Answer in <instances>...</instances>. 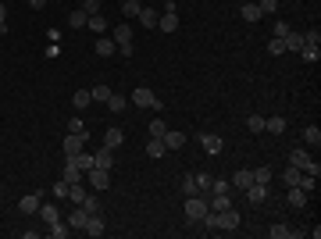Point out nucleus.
I'll return each mask as SVG.
<instances>
[{"instance_id": "nucleus-1", "label": "nucleus", "mask_w": 321, "mask_h": 239, "mask_svg": "<svg viewBox=\"0 0 321 239\" xmlns=\"http://www.w3.org/2000/svg\"><path fill=\"white\" fill-rule=\"evenodd\" d=\"M207 211H211V207H207V196H204V193L186 196V222H189V225H200V218H204Z\"/></svg>"}, {"instance_id": "nucleus-2", "label": "nucleus", "mask_w": 321, "mask_h": 239, "mask_svg": "<svg viewBox=\"0 0 321 239\" xmlns=\"http://www.w3.org/2000/svg\"><path fill=\"white\" fill-rule=\"evenodd\" d=\"M132 104H136V107H150V111H164L161 96L150 86H136V89H132Z\"/></svg>"}, {"instance_id": "nucleus-3", "label": "nucleus", "mask_w": 321, "mask_h": 239, "mask_svg": "<svg viewBox=\"0 0 321 239\" xmlns=\"http://www.w3.org/2000/svg\"><path fill=\"white\" fill-rule=\"evenodd\" d=\"M289 164H293V168H300L304 175H321V164L311 157L307 150H289Z\"/></svg>"}, {"instance_id": "nucleus-4", "label": "nucleus", "mask_w": 321, "mask_h": 239, "mask_svg": "<svg viewBox=\"0 0 321 239\" xmlns=\"http://www.w3.org/2000/svg\"><path fill=\"white\" fill-rule=\"evenodd\" d=\"M218 229H225V232H236L239 229V211L229 204L225 211H218Z\"/></svg>"}, {"instance_id": "nucleus-5", "label": "nucleus", "mask_w": 321, "mask_h": 239, "mask_svg": "<svg viewBox=\"0 0 321 239\" xmlns=\"http://www.w3.org/2000/svg\"><path fill=\"white\" fill-rule=\"evenodd\" d=\"M243 196L257 207V204H264V200H268V186H264V182H250V186L243 189Z\"/></svg>"}, {"instance_id": "nucleus-6", "label": "nucleus", "mask_w": 321, "mask_h": 239, "mask_svg": "<svg viewBox=\"0 0 321 239\" xmlns=\"http://www.w3.org/2000/svg\"><path fill=\"white\" fill-rule=\"evenodd\" d=\"M82 232H86V236H93V239H100L104 232H107V225H104V218H100V214H86Z\"/></svg>"}, {"instance_id": "nucleus-7", "label": "nucleus", "mask_w": 321, "mask_h": 239, "mask_svg": "<svg viewBox=\"0 0 321 239\" xmlns=\"http://www.w3.org/2000/svg\"><path fill=\"white\" fill-rule=\"evenodd\" d=\"M79 150H86V132H68L65 136V157H72Z\"/></svg>"}, {"instance_id": "nucleus-8", "label": "nucleus", "mask_w": 321, "mask_h": 239, "mask_svg": "<svg viewBox=\"0 0 321 239\" xmlns=\"http://www.w3.org/2000/svg\"><path fill=\"white\" fill-rule=\"evenodd\" d=\"M86 175H89V186H93V189H107V186H111V171H104V168H96V164H93Z\"/></svg>"}, {"instance_id": "nucleus-9", "label": "nucleus", "mask_w": 321, "mask_h": 239, "mask_svg": "<svg viewBox=\"0 0 321 239\" xmlns=\"http://www.w3.org/2000/svg\"><path fill=\"white\" fill-rule=\"evenodd\" d=\"M39 204H43V193H29V196L18 200V211H22V214H36Z\"/></svg>"}, {"instance_id": "nucleus-10", "label": "nucleus", "mask_w": 321, "mask_h": 239, "mask_svg": "<svg viewBox=\"0 0 321 239\" xmlns=\"http://www.w3.org/2000/svg\"><path fill=\"white\" fill-rule=\"evenodd\" d=\"M93 164H96V168H104V171H114V150L100 147V150L93 154Z\"/></svg>"}, {"instance_id": "nucleus-11", "label": "nucleus", "mask_w": 321, "mask_h": 239, "mask_svg": "<svg viewBox=\"0 0 321 239\" xmlns=\"http://www.w3.org/2000/svg\"><path fill=\"white\" fill-rule=\"evenodd\" d=\"M200 147H204L207 154H222L225 140H222V136H214V132H204V136H200Z\"/></svg>"}, {"instance_id": "nucleus-12", "label": "nucleus", "mask_w": 321, "mask_h": 239, "mask_svg": "<svg viewBox=\"0 0 321 239\" xmlns=\"http://www.w3.org/2000/svg\"><path fill=\"white\" fill-rule=\"evenodd\" d=\"M178 29V11H164L157 18V32H175Z\"/></svg>"}, {"instance_id": "nucleus-13", "label": "nucleus", "mask_w": 321, "mask_h": 239, "mask_svg": "<svg viewBox=\"0 0 321 239\" xmlns=\"http://www.w3.org/2000/svg\"><path fill=\"white\" fill-rule=\"evenodd\" d=\"M122 143H125V132H122V129H118V125H114V129H107V132H104V147H107V150H118V147H122Z\"/></svg>"}, {"instance_id": "nucleus-14", "label": "nucleus", "mask_w": 321, "mask_h": 239, "mask_svg": "<svg viewBox=\"0 0 321 239\" xmlns=\"http://www.w3.org/2000/svg\"><path fill=\"white\" fill-rule=\"evenodd\" d=\"M161 140H164V150H182V147H186V136H182L178 129H175V132L168 129V132H164Z\"/></svg>"}, {"instance_id": "nucleus-15", "label": "nucleus", "mask_w": 321, "mask_h": 239, "mask_svg": "<svg viewBox=\"0 0 321 239\" xmlns=\"http://www.w3.org/2000/svg\"><path fill=\"white\" fill-rule=\"evenodd\" d=\"M264 132H271V136H282V132H286V118H282V114H271V118H264Z\"/></svg>"}, {"instance_id": "nucleus-16", "label": "nucleus", "mask_w": 321, "mask_h": 239, "mask_svg": "<svg viewBox=\"0 0 321 239\" xmlns=\"http://www.w3.org/2000/svg\"><path fill=\"white\" fill-rule=\"evenodd\" d=\"M96 54H100V57H118V43L100 36V39H96Z\"/></svg>"}, {"instance_id": "nucleus-17", "label": "nucleus", "mask_w": 321, "mask_h": 239, "mask_svg": "<svg viewBox=\"0 0 321 239\" xmlns=\"http://www.w3.org/2000/svg\"><path fill=\"white\" fill-rule=\"evenodd\" d=\"M36 214H39V218H43L47 225H54V222H61V214H57V207H54L50 200H47V204H39V211H36Z\"/></svg>"}, {"instance_id": "nucleus-18", "label": "nucleus", "mask_w": 321, "mask_h": 239, "mask_svg": "<svg viewBox=\"0 0 321 239\" xmlns=\"http://www.w3.org/2000/svg\"><path fill=\"white\" fill-rule=\"evenodd\" d=\"M250 182H253V168H239V171L232 175V186H236V189H246Z\"/></svg>"}, {"instance_id": "nucleus-19", "label": "nucleus", "mask_w": 321, "mask_h": 239, "mask_svg": "<svg viewBox=\"0 0 321 239\" xmlns=\"http://www.w3.org/2000/svg\"><path fill=\"white\" fill-rule=\"evenodd\" d=\"M125 107H129V96H122V93H111V96H107V111H111V114H118V111H125Z\"/></svg>"}, {"instance_id": "nucleus-20", "label": "nucleus", "mask_w": 321, "mask_h": 239, "mask_svg": "<svg viewBox=\"0 0 321 239\" xmlns=\"http://www.w3.org/2000/svg\"><path fill=\"white\" fill-rule=\"evenodd\" d=\"M136 18H139V22H143V29H157V11H154V7H143V11H139V14H136Z\"/></svg>"}, {"instance_id": "nucleus-21", "label": "nucleus", "mask_w": 321, "mask_h": 239, "mask_svg": "<svg viewBox=\"0 0 321 239\" xmlns=\"http://www.w3.org/2000/svg\"><path fill=\"white\" fill-rule=\"evenodd\" d=\"M239 18H243V22H260L264 14H260V7H257V4H243V7H239Z\"/></svg>"}, {"instance_id": "nucleus-22", "label": "nucleus", "mask_w": 321, "mask_h": 239, "mask_svg": "<svg viewBox=\"0 0 321 239\" xmlns=\"http://www.w3.org/2000/svg\"><path fill=\"white\" fill-rule=\"evenodd\" d=\"M307 196H311V193H304L300 186H289V196H286V200H289L293 207H304V204H307Z\"/></svg>"}, {"instance_id": "nucleus-23", "label": "nucleus", "mask_w": 321, "mask_h": 239, "mask_svg": "<svg viewBox=\"0 0 321 239\" xmlns=\"http://www.w3.org/2000/svg\"><path fill=\"white\" fill-rule=\"evenodd\" d=\"M61 178L72 186V182H82V171L75 168V164H72V161H65V171H61Z\"/></svg>"}, {"instance_id": "nucleus-24", "label": "nucleus", "mask_w": 321, "mask_h": 239, "mask_svg": "<svg viewBox=\"0 0 321 239\" xmlns=\"http://www.w3.org/2000/svg\"><path fill=\"white\" fill-rule=\"evenodd\" d=\"M68 200H72L75 207L86 200V186H82V182H72V186H68Z\"/></svg>"}, {"instance_id": "nucleus-25", "label": "nucleus", "mask_w": 321, "mask_h": 239, "mask_svg": "<svg viewBox=\"0 0 321 239\" xmlns=\"http://www.w3.org/2000/svg\"><path fill=\"white\" fill-rule=\"evenodd\" d=\"M86 29H89V32H104V29H107V18H104V14H89V18H86Z\"/></svg>"}, {"instance_id": "nucleus-26", "label": "nucleus", "mask_w": 321, "mask_h": 239, "mask_svg": "<svg viewBox=\"0 0 321 239\" xmlns=\"http://www.w3.org/2000/svg\"><path fill=\"white\" fill-rule=\"evenodd\" d=\"M114 43H132V25H114Z\"/></svg>"}, {"instance_id": "nucleus-27", "label": "nucleus", "mask_w": 321, "mask_h": 239, "mask_svg": "<svg viewBox=\"0 0 321 239\" xmlns=\"http://www.w3.org/2000/svg\"><path fill=\"white\" fill-rule=\"evenodd\" d=\"M286 50H304V32H286Z\"/></svg>"}, {"instance_id": "nucleus-28", "label": "nucleus", "mask_w": 321, "mask_h": 239, "mask_svg": "<svg viewBox=\"0 0 321 239\" xmlns=\"http://www.w3.org/2000/svg\"><path fill=\"white\" fill-rule=\"evenodd\" d=\"M72 104H75V107H79V111H86V107H89V104H93V93H89V89H79V93H75V96H72Z\"/></svg>"}, {"instance_id": "nucleus-29", "label": "nucleus", "mask_w": 321, "mask_h": 239, "mask_svg": "<svg viewBox=\"0 0 321 239\" xmlns=\"http://www.w3.org/2000/svg\"><path fill=\"white\" fill-rule=\"evenodd\" d=\"M147 157H164V140H154V136H150V143H147Z\"/></svg>"}, {"instance_id": "nucleus-30", "label": "nucleus", "mask_w": 321, "mask_h": 239, "mask_svg": "<svg viewBox=\"0 0 321 239\" xmlns=\"http://www.w3.org/2000/svg\"><path fill=\"white\" fill-rule=\"evenodd\" d=\"M139 11H143V4H139V0H122V14H125V18H136Z\"/></svg>"}, {"instance_id": "nucleus-31", "label": "nucleus", "mask_w": 321, "mask_h": 239, "mask_svg": "<svg viewBox=\"0 0 321 239\" xmlns=\"http://www.w3.org/2000/svg\"><path fill=\"white\" fill-rule=\"evenodd\" d=\"M89 93H93V104H107V96H111L114 89H111V86H93Z\"/></svg>"}, {"instance_id": "nucleus-32", "label": "nucleus", "mask_w": 321, "mask_h": 239, "mask_svg": "<svg viewBox=\"0 0 321 239\" xmlns=\"http://www.w3.org/2000/svg\"><path fill=\"white\" fill-rule=\"evenodd\" d=\"M72 232V229H65V222H54V225H47V236L50 239H65Z\"/></svg>"}, {"instance_id": "nucleus-33", "label": "nucleus", "mask_w": 321, "mask_h": 239, "mask_svg": "<svg viewBox=\"0 0 321 239\" xmlns=\"http://www.w3.org/2000/svg\"><path fill=\"white\" fill-rule=\"evenodd\" d=\"M86 18H89V14H86V11H72V14H68V25H72V29H86Z\"/></svg>"}, {"instance_id": "nucleus-34", "label": "nucleus", "mask_w": 321, "mask_h": 239, "mask_svg": "<svg viewBox=\"0 0 321 239\" xmlns=\"http://www.w3.org/2000/svg\"><path fill=\"white\" fill-rule=\"evenodd\" d=\"M268 236L271 239H293V229H289V225H271Z\"/></svg>"}, {"instance_id": "nucleus-35", "label": "nucleus", "mask_w": 321, "mask_h": 239, "mask_svg": "<svg viewBox=\"0 0 321 239\" xmlns=\"http://www.w3.org/2000/svg\"><path fill=\"white\" fill-rule=\"evenodd\" d=\"M296 186H300L304 193H314V189H318V175H300V182H296Z\"/></svg>"}, {"instance_id": "nucleus-36", "label": "nucleus", "mask_w": 321, "mask_h": 239, "mask_svg": "<svg viewBox=\"0 0 321 239\" xmlns=\"http://www.w3.org/2000/svg\"><path fill=\"white\" fill-rule=\"evenodd\" d=\"M304 143H314V147L321 143V129L318 125H307V129H304Z\"/></svg>"}, {"instance_id": "nucleus-37", "label": "nucleus", "mask_w": 321, "mask_h": 239, "mask_svg": "<svg viewBox=\"0 0 321 239\" xmlns=\"http://www.w3.org/2000/svg\"><path fill=\"white\" fill-rule=\"evenodd\" d=\"M304 47H321V29H307L304 32Z\"/></svg>"}, {"instance_id": "nucleus-38", "label": "nucleus", "mask_w": 321, "mask_h": 239, "mask_svg": "<svg viewBox=\"0 0 321 239\" xmlns=\"http://www.w3.org/2000/svg\"><path fill=\"white\" fill-rule=\"evenodd\" d=\"M68 225H72V229H82V225H86V211H82V207H75V211L68 214Z\"/></svg>"}, {"instance_id": "nucleus-39", "label": "nucleus", "mask_w": 321, "mask_h": 239, "mask_svg": "<svg viewBox=\"0 0 321 239\" xmlns=\"http://www.w3.org/2000/svg\"><path fill=\"white\" fill-rule=\"evenodd\" d=\"M300 175H304V171H300V168H293V164H289V168L282 171V178H286V186H296V182H300Z\"/></svg>"}, {"instance_id": "nucleus-40", "label": "nucleus", "mask_w": 321, "mask_h": 239, "mask_svg": "<svg viewBox=\"0 0 321 239\" xmlns=\"http://www.w3.org/2000/svg\"><path fill=\"white\" fill-rule=\"evenodd\" d=\"M211 182H214V178H211L207 171H200V175H196V193H211Z\"/></svg>"}, {"instance_id": "nucleus-41", "label": "nucleus", "mask_w": 321, "mask_h": 239, "mask_svg": "<svg viewBox=\"0 0 321 239\" xmlns=\"http://www.w3.org/2000/svg\"><path fill=\"white\" fill-rule=\"evenodd\" d=\"M79 207L86 211V214H100V200H96V196H86V200H82Z\"/></svg>"}, {"instance_id": "nucleus-42", "label": "nucleus", "mask_w": 321, "mask_h": 239, "mask_svg": "<svg viewBox=\"0 0 321 239\" xmlns=\"http://www.w3.org/2000/svg\"><path fill=\"white\" fill-rule=\"evenodd\" d=\"M300 57L314 65V61H321V47H304V50H300Z\"/></svg>"}, {"instance_id": "nucleus-43", "label": "nucleus", "mask_w": 321, "mask_h": 239, "mask_svg": "<svg viewBox=\"0 0 321 239\" xmlns=\"http://www.w3.org/2000/svg\"><path fill=\"white\" fill-rule=\"evenodd\" d=\"M246 129H250V132H264V118H260V114H250V118H246Z\"/></svg>"}, {"instance_id": "nucleus-44", "label": "nucleus", "mask_w": 321, "mask_h": 239, "mask_svg": "<svg viewBox=\"0 0 321 239\" xmlns=\"http://www.w3.org/2000/svg\"><path fill=\"white\" fill-rule=\"evenodd\" d=\"M196 193V175H186L182 178V196H193Z\"/></svg>"}, {"instance_id": "nucleus-45", "label": "nucleus", "mask_w": 321, "mask_h": 239, "mask_svg": "<svg viewBox=\"0 0 321 239\" xmlns=\"http://www.w3.org/2000/svg\"><path fill=\"white\" fill-rule=\"evenodd\" d=\"M164 132H168V125H164L161 118H154V122H150V136H154V140H161Z\"/></svg>"}, {"instance_id": "nucleus-46", "label": "nucleus", "mask_w": 321, "mask_h": 239, "mask_svg": "<svg viewBox=\"0 0 321 239\" xmlns=\"http://www.w3.org/2000/svg\"><path fill=\"white\" fill-rule=\"evenodd\" d=\"M268 54H275V57H278V54H286V39H278V36H275V39L268 43Z\"/></svg>"}, {"instance_id": "nucleus-47", "label": "nucleus", "mask_w": 321, "mask_h": 239, "mask_svg": "<svg viewBox=\"0 0 321 239\" xmlns=\"http://www.w3.org/2000/svg\"><path fill=\"white\" fill-rule=\"evenodd\" d=\"M271 175H275L271 168H257V171H253V182H264V186H268V182H271Z\"/></svg>"}, {"instance_id": "nucleus-48", "label": "nucleus", "mask_w": 321, "mask_h": 239, "mask_svg": "<svg viewBox=\"0 0 321 239\" xmlns=\"http://www.w3.org/2000/svg\"><path fill=\"white\" fill-rule=\"evenodd\" d=\"M257 7H260V14H275L278 11V0H260Z\"/></svg>"}, {"instance_id": "nucleus-49", "label": "nucleus", "mask_w": 321, "mask_h": 239, "mask_svg": "<svg viewBox=\"0 0 321 239\" xmlns=\"http://www.w3.org/2000/svg\"><path fill=\"white\" fill-rule=\"evenodd\" d=\"M54 196H57V200H61V196H68V182H65V178H57V182H54Z\"/></svg>"}, {"instance_id": "nucleus-50", "label": "nucleus", "mask_w": 321, "mask_h": 239, "mask_svg": "<svg viewBox=\"0 0 321 239\" xmlns=\"http://www.w3.org/2000/svg\"><path fill=\"white\" fill-rule=\"evenodd\" d=\"M82 11L86 14H100V0H82Z\"/></svg>"}, {"instance_id": "nucleus-51", "label": "nucleus", "mask_w": 321, "mask_h": 239, "mask_svg": "<svg viewBox=\"0 0 321 239\" xmlns=\"http://www.w3.org/2000/svg\"><path fill=\"white\" fill-rule=\"evenodd\" d=\"M132 54H136L132 43H118V57H132Z\"/></svg>"}, {"instance_id": "nucleus-52", "label": "nucleus", "mask_w": 321, "mask_h": 239, "mask_svg": "<svg viewBox=\"0 0 321 239\" xmlns=\"http://www.w3.org/2000/svg\"><path fill=\"white\" fill-rule=\"evenodd\" d=\"M211 193H229V182H225V178H214V182H211Z\"/></svg>"}, {"instance_id": "nucleus-53", "label": "nucleus", "mask_w": 321, "mask_h": 239, "mask_svg": "<svg viewBox=\"0 0 321 239\" xmlns=\"http://www.w3.org/2000/svg\"><path fill=\"white\" fill-rule=\"evenodd\" d=\"M68 132H86V122H82V118H72V122H68Z\"/></svg>"}, {"instance_id": "nucleus-54", "label": "nucleus", "mask_w": 321, "mask_h": 239, "mask_svg": "<svg viewBox=\"0 0 321 239\" xmlns=\"http://www.w3.org/2000/svg\"><path fill=\"white\" fill-rule=\"evenodd\" d=\"M271 32H275L278 39H286V32H289V29H286V22H275V25H271Z\"/></svg>"}, {"instance_id": "nucleus-55", "label": "nucleus", "mask_w": 321, "mask_h": 239, "mask_svg": "<svg viewBox=\"0 0 321 239\" xmlns=\"http://www.w3.org/2000/svg\"><path fill=\"white\" fill-rule=\"evenodd\" d=\"M29 4H32L36 11H43V7H47V0H29Z\"/></svg>"}, {"instance_id": "nucleus-56", "label": "nucleus", "mask_w": 321, "mask_h": 239, "mask_svg": "<svg viewBox=\"0 0 321 239\" xmlns=\"http://www.w3.org/2000/svg\"><path fill=\"white\" fill-rule=\"evenodd\" d=\"M0 22H7V4L0 0Z\"/></svg>"}]
</instances>
